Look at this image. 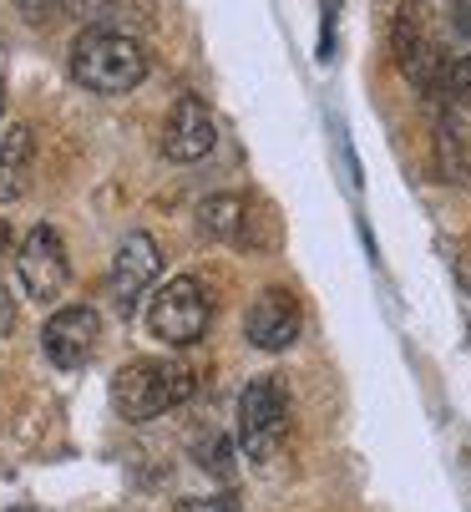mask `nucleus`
<instances>
[{"label": "nucleus", "mask_w": 471, "mask_h": 512, "mask_svg": "<svg viewBox=\"0 0 471 512\" xmlns=\"http://www.w3.org/2000/svg\"><path fill=\"white\" fill-rule=\"evenodd\" d=\"M66 71L92 97H127L147 82V46L132 31L87 26L66 51Z\"/></svg>", "instance_id": "obj_1"}, {"label": "nucleus", "mask_w": 471, "mask_h": 512, "mask_svg": "<svg viewBox=\"0 0 471 512\" xmlns=\"http://www.w3.org/2000/svg\"><path fill=\"white\" fill-rule=\"evenodd\" d=\"M193 391H198L193 365L168 360V355H137L112 376V406L127 421H152V416L183 406Z\"/></svg>", "instance_id": "obj_2"}, {"label": "nucleus", "mask_w": 471, "mask_h": 512, "mask_svg": "<svg viewBox=\"0 0 471 512\" xmlns=\"http://www.w3.org/2000/svg\"><path fill=\"white\" fill-rule=\"evenodd\" d=\"M289 436V391L279 376H254L239 396V447L249 462H269Z\"/></svg>", "instance_id": "obj_3"}, {"label": "nucleus", "mask_w": 471, "mask_h": 512, "mask_svg": "<svg viewBox=\"0 0 471 512\" xmlns=\"http://www.w3.org/2000/svg\"><path fill=\"white\" fill-rule=\"evenodd\" d=\"M390 56H396L401 77L421 92H441V77H446V56H441V41L431 31V16L426 6H416V0H406V6L396 11V21H390Z\"/></svg>", "instance_id": "obj_4"}, {"label": "nucleus", "mask_w": 471, "mask_h": 512, "mask_svg": "<svg viewBox=\"0 0 471 512\" xmlns=\"http://www.w3.org/2000/svg\"><path fill=\"white\" fill-rule=\"evenodd\" d=\"M208 315H213V310H208L203 284H198L193 274H178V279H168L163 289H157V300H152V310H147V330H152V340H163V345H173V350H188V345L203 340Z\"/></svg>", "instance_id": "obj_5"}, {"label": "nucleus", "mask_w": 471, "mask_h": 512, "mask_svg": "<svg viewBox=\"0 0 471 512\" xmlns=\"http://www.w3.org/2000/svg\"><path fill=\"white\" fill-rule=\"evenodd\" d=\"M16 274H21L26 295H31L36 305L61 300V289L71 284V259H66V244H61V234H56L51 224H36V229L21 239V249H16Z\"/></svg>", "instance_id": "obj_6"}, {"label": "nucleus", "mask_w": 471, "mask_h": 512, "mask_svg": "<svg viewBox=\"0 0 471 512\" xmlns=\"http://www.w3.org/2000/svg\"><path fill=\"white\" fill-rule=\"evenodd\" d=\"M97 345H102V315L92 305H66L41 330V350L56 371H82V365H92Z\"/></svg>", "instance_id": "obj_7"}, {"label": "nucleus", "mask_w": 471, "mask_h": 512, "mask_svg": "<svg viewBox=\"0 0 471 512\" xmlns=\"http://www.w3.org/2000/svg\"><path fill=\"white\" fill-rule=\"evenodd\" d=\"M163 274V259H157V244L147 234H127L122 249L112 254V269H107V300L122 320H132L137 300L147 295V284Z\"/></svg>", "instance_id": "obj_8"}, {"label": "nucleus", "mask_w": 471, "mask_h": 512, "mask_svg": "<svg viewBox=\"0 0 471 512\" xmlns=\"http://www.w3.org/2000/svg\"><path fill=\"white\" fill-rule=\"evenodd\" d=\"M299 330H304V310H299V295H294V289H284V284L259 289V300L249 305V320H244L249 345L279 355V350H289V345L299 340Z\"/></svg>", "instance_id": "obj_9"}, {"label": "nucleus", "mask_w": 471, "mask_h": 512, "mask_svg": "<svg viewBox=\"0 0 471 512\" xmlns=\"http://www.w3.org/2000/svg\"><path fill=\"white\" fill-rule=\"evenodd\" d=\"M218 142V122L213 112L198 102V97H178L173 112H168V127H163V158L173 163H198L213 153Z\"/></svg>", "instance_id": "obj_10"}, {"label": "nucleus", "mask_w": 471, "mask_h": 512, "mask_svg": "<svg viewBox=\"0 0 471 512\" xmlns=\"http://www.w3.org/2000/svg\"><path fill=\"white\" fill-rule=\"evenodd\" d=\"M31 163H36V132L26 122H11L0 137V203H16L31 188Z\"/></svg>", "instance_id": "obj_11"}, {"label": "nucleus", "mask_w": 471, "mask_h": 512, "mask_svg": "<svg viewBox=\"0 0 471 512\" xmlns=\"http://www.w3.org/2000/svg\"><path fill=\"white\" fill-rule=\"evenodd\" d=\"M244 213H249V198L218 193V198H208V203L198 208V234H203V239H218V244H239Z\"/></svg>", "instance_id": "obj_12"}, {"label": "nucleus", "mask_w": 471, "mask_h": 512, "mask_svg": "<svg viewBox=\"0 0 471 512\" xmlns=\"http://www.w3.org/2000/svg\"><path fill=\"white\" fill-rule=\"evenodd\" d=\"M436 97H446L451 107H471V51L456 56V61L446 66V77H441V92H436Z\"/></svg>", "instance_id": "obj_13"}, {"label": "nucleus", "mask_w": 471, "mask_h": 512, "mask_svg": "<svg viewBox=\"0 0 471 512\" xmlns=\"http://www.w3.org/2000/svg\"><path fill=\"white\" fill-rule=\"evenodd\" d=\"M16 6H21V16H26V21L46 26V21H56V16L71 6V0H16Z\"/></svg>", "instance_id": "obj_14"}, {"label": "nucleus", "mask_w": 471, "mask_h": 512, "mask_svg": "<svg viewBox=\"0 0 471 512\" xmlns=\"http://www.w3.org/2000/svg\"><path fill=\"white\" fill-rule=\"evenodd\" d=\"M178 512H233L228 502H218V497H183L178 502Z\"/></svg>", "instance_id": "obj_15"}, {"label": "nucleus", "mask_w": 471, "mask_h": 512, "mask_svg": "<svg viewBox=\"0 0 471 512\" xmlns=\"http://www.w3.org/2000/svg\"><path fill=\"white\" fill-rule=\"evenodd\" d=\"M451 31H461L471 41V0H451Z\"/></svg>", "instance_id": "obj_16"}, {"label": "nucleus", "mask_w": 471, "mask_h": 512, "mask_svg": "<svg viewBox=\"0 0 471 512\" xmlns=\"http://www.w3.org/2000/svg\"><path fill=\"white\" fill-rule=\"evenodd\" d=\"M16 325V305H11V295H6V289H0V335H6Z\"/></svg>", "instance_id": "obj_17"}, {"label": "nucleus", "mask_w": 471, "mask_h": 512, "mask_svg": "<svg viewBox=\"0 0 471 512\" xmlns=\"http://www.w3.org/2000/svg\"><path fill=\"white\" fill-rule=\"evenodd\" d=\"M6 259H11V224L0 218V274H6Z\"/></svg>", "instance_id": "obj_18"}, {"label": "nucleus", "mask_w": 471, "mask_h": 512, "mask_svg": "<svg viewBox=\"0 0 471 512\" xmlns=\"http://www.w3.org/2000/svg\"><path fill=\"white\" fill-rule=\"evenodd\" d=\"M0 117H6V77H0Z\"/></svg>", "instance_id": "obj_19"}, {"label": "nucleus", "mask_w": 471, "mask_h": 512, "mask_svg": "<svg viewBox=\"0 0 471 512\" xmlns=\"http://www.w3.org/2000/svg\"><path fill=\"white\" fill-rule=\"evenodd\" d=\"M461 284H466V295H471V269H461Z\"/></svg>", "instance_id": "obj_20"}, {"label": "nucleus", "mask_w": 471, "mask_h": 512, "mask_svg": "<svg viewBox=\"0 0 471 512\" xmlns=\"http://www.w3.org/2000/svg\"><path fill=\"white\" fill-rule=\"evenodd\" d=\"M11 512H36V507H11Z\"/></svg>", "instance_id": "obj_21"}, {"label": "nucleus", "mask_w": 471, "mask_h": 512, "mask_svg": "<svg viewBox=\"0 0 471 512\" xmlns=\"http://www.w3.org/2000/svg\"><path fill=\"white\" fill-rule=\"evenodd\" d=\"M466 335H471V330H466Z\"/></svg>", "instance_id": "obj_22"}]
</instances>
